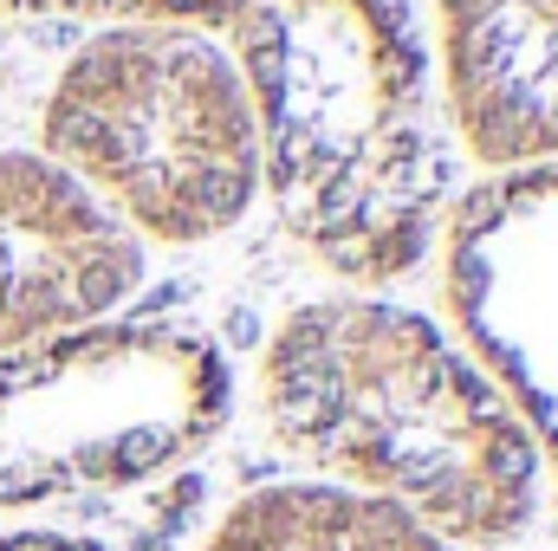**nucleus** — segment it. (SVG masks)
I'll list each match as a JSON object with an SVG mask.
<instances>
[{
    "instance_id": "7",
    "label": "nucleus",
    "mask_w": 558,
    "mask_h": 551,
    "mask_svg": "<svg viewBox=\"0 0 558 551\" xmlns=\"http://www.w3.org/2000/svg\"><path fill=\"white\" fill-rule=\"evenodd\" d=\"M448 118L494 175L558 162V0H435Z\"/></svg>"
},
{
    "instance_id": "6",
    "label": "nucleus",
    "mask_w": 558,
    "mask_h": 551,
    "mask_svg": "<svg viewBox=\"0 0 558 551\" xmlns=\"http://www.w3.org/2000/svg\"><path fill=\"white\" fill-rule=\"evenodd\" d=\"M143 241L52 156H0V357L105 325L137 298Z\"/></svg>"
},
{
    "instance_id": "4",
    "label": "nucleus",
    "mask_w": 558,
    "mask_h": 551,
    "mask_svg": "<svg viewBox=\"0 0 558 551\" xmlns=\"http://www.w3.org/2000/svg\"><path fill=\"white\" fill-rule=\"evenodd\" d=\"M234 409L228 357L189 325H92L0 357V513L143 487Z\"/></svg>"
},
{
    "instance_id": "8",
    "label": "nucleus",
    "mask_w": 558,
    "mask_h": 551,
    "mask_svg": "<svg viewBox=\"0 0 558 551\" xmlns=\"http://www.w3.org/2000/svg\"><path fill=\"white\" fill-rule=\"evenodd\" d=\"M202 551H454L416 519L325 487V480H286V487H254L241 493Z\"/></svg>"
},
{
    "instance_id": "5",
    "label": "nucleus",
    "mask_w": 558,
    "mask_h": 551,
    "mask_svg": "<svg viewBox=\"0 0 558 551\" xmlns=\"http://www.w3.org/2000/svg\"><path fill=\"white\" fill-rule=\"evenodd\" d=\"M441 292L468 357L558 474V162L500 169L448 208Z\"/></svg>"
},
{
    "instance_id": "1",
    "label": "nucleus",
    "mask_w": 558,
    "mask_h": 551,
    "mask_svg": "<svg viewBox=\"0 0 558 551\" xmlns=\"http://www.w3.org/2000/svg\"><path fill=\"white\" fill-rule=\"evenodd\" d=\"M274 441L441 546H507L539 506V448L481 364L410 305L338 292L286 311L260 357Z\"/></svg>"
},
{
    "instance_id": "3",
    "label": "nucleus",
    "mask_w": 558,
    "mask_h": 551,
    "mask_svg": "<svg viewBox=\"0 0 558 551\" xmlns=\"http://www.w3.org/2000/svg\"><path fill=\"white\" fill-rule=\"evenodd\" d=\"M46 156L131 234L195 247L247 221L260 124L234 52L182 26H105L52 78Z\"/></svg>"
},
{
    "instance_id": "9",
    "label": "nucleus",
    "mask_w": 558,
    "mask_h": 551,
    "mask_svg": "<svg viewBox=\"0 0 558 551\" xmlns=\"http://www.w3.org/2000/svg\"><path fill=\"white\" fill-rule=\"evenodd\" d=\"M0 551H105V546L72 539V532H0Z\"/></svg>"
},
{
    "instance_id": "2",
    "label": "nucleus",
    "mask_w": 558,
    "mask_h": 551,
    "mask_svg": "<svg viewBox=\"0 0 558 551\" xmlns=\"http://www.w3.org/2000/svg\"><path fill=\"white\" fill-rule=\"evenodd\" d=\"M208 39L260 124V188L344 285L403 279L435 247L441 156L428 59L403 0H221Z\"/></svg>"
}]
</instances>
